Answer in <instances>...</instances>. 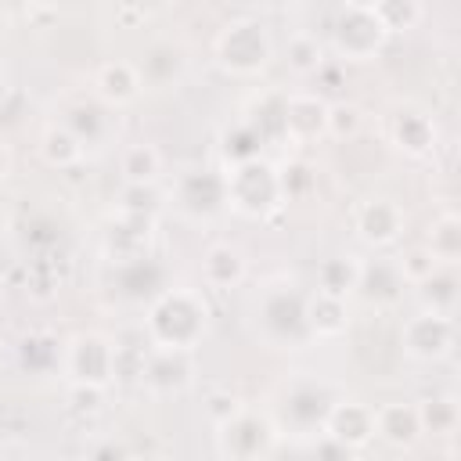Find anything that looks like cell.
I'll use <instances>...</instances> for the list:
<instances>
[{
    "instance_id": "cell-1",
    "label": "cell",
    "mask_w": 461,
    "mask_h": 461,
    "mask_svg": "<svg viewBox=\"0 0 461 461\" xmlns=\"http://www.w3.org/2000/svg\"><path fill=\"white\" fill-rule=\"evenodd\" d=\"M148 335L151 349H180L194 353L205 335V306L191 288L162 292L148 310Z\"/></svg>"
},
{
    "instance_id": "cell-2",
    "label": "cell",
    "mask_w": 461,
    "mask_h": 461,
    "mask_svg": "<svg viewBox=\"0 0 461 461\" xmlns=\"http://www.w3.org/2000/svg\"><path fill=\"white\" fill-rule=\"evenodd\" d=\"M270 54H274L270 36H267L263 22H256V18H234L216 36V61L230 76H256V72H263Z\"/></svg>"
},
{
    "instance_id": "cell-3",
    "label": "cell",
    "mask_w": 461,
    "mask_h": 461,
    "mask_svg": "<svg viewBox=\"0 0 461 461\" xmlns=\"http://www.w3.org/2000/svg\"><path fill=\"white\" fill-rule=\"evenodd\" d=\"M385 25L375 14V4H346L331 22V50L342 61H371L385 43Z\"/></svg>"
},
{
    "instance_id": "cell-4",
    "label": "cell",
    "mask_w": 461,
    "mask_h": 461,
    "mask_svg": "<svg viewBox=\"0 0 461 461\" xmlns=\"http://www.w3.org/2000/svg\"><path fill=\"white\" fill-rule=\"evenodd\" d=\"M223 187H227V205H234L241 216H267L274 205H281L277 169L263 158L238 162L223 176Z\"/></svg>"
},
{
    "instance_id": "cell-5",
    "label": "cell",
    "mask_w": 461,
    "mask_h": 461,
    "mask_svg": "<svg viewBox=\"0 0 461 461\" xmlns=\"http://www.w3.org/2000/svg\"><path fill=\"white\" fill-rule=\"evenodd\" d=\"M65 371L72 375V385L104 389L115 378V346L97 331L76 335L65 349Z\"/></svg>"
},
{
    "instance_id": "cell-6",
    "label": "cell",
    "mask_w": 461,
    "mask_h": 461,
    "mask_svg": "<svg viewBox=\"0 0 461 461\" xmlns=\"http://www.w3.org/2000/svg\"><path fill=\"white\" fill-rule=\"evenodd\" d=\"M220 429V450L230 461H263L274 447V429L267 418L252 414V411H238L234 418H227Z\"/></svg>"
},
{
    "instance_id": "cell-7",
    "label": "cell",
    "mask_w": 461,
    "mask_h": 461,
    "mask_svg": "<svg viewBox=\"0 0 461 461\" xmlns=\"http://www.w3.org/2000/svg\"><path fill=\"white\" fill-rule=\"evenodd\" d=\"M256 317L263 324L267 342H274V346H285V342L299 346L310 335L306 331V299L295 292H267Z\"/></svg>"
},
{
    "instance_id": "cell-8",
    "label": "cell",
    "mask_w": 461,
    "mask_h": 461,
    "mask_svg": "<svg viewBox=\"0 0 461 461\" xmlns=\"http://www.w3.org/2000/svg\"><path fill=\"white\" fill-rule=\"evenodd\" d=\"M400 339H403V349L411 357H418V360H439L454 346V321L443 317V313L425 310V313H418V317H411L403 324V335Z\"/></svg>"
},
{
    "instance_id": "cell-9",
    "label": "cell",
    "mask_w": 461,
    "mask_h": 461,
    "mask_svg": "<svg viewBox=\"0 0 461 461\" xmlns=\"http://www.w3.org/2000/svg\"><path fill=\"white\" fill-rule=\"evenodd\" d=\"M191 375H194L191 353H180V349H151L140 364V382L155 396H169V393L187 389Z\"/></svg>"
},
{
    "instance_id": "cell-10",
    "label": "cell",
    "mask_w": 461,
    "mask_h": 461,
    "mask_svg": "<svg viewBox=\"0 0 461 461\" xmlns=\"http://www.w3.org/2000/svg\"><path fill=\"white\" fill-rule=\"evenodd\" d=\"M324 432H328V439L342 443L346 450H357V447L375 439V411L357 403V400L331 403V411L324 418Z\"/></svg>"
},
{
    "instance_id": "cell-11",
    "label": "cell",
    "mask_w": 461,
    "mask_h": 461,
    "mask_svg": "<svg viewBox=\"0 0 461 461\" xmlns=\"http://www.w3.org/2000/svg\"><path fill=\"white\" fill-rule=\"evenodd\" d=\"M176 205L191 216H212L220 205H227V187H223V176L209 173V169H198V173H187L176 187Z\"/></svg>"
},
{
    "instance_id": "cell-12",
    "label": "cell",
    "mask_w": 461,
    "mask_h": 461,
    "mask_svg": "<svg viewBox=\"0 0 461 461\" xmlns=\"http://www.w3.org/2000/svg\"><path fill=\"white\" fill-rule=\"evenodd\" d=\"M324 119L328 104L317 94H292L281 104V130L292 140H313L317 133H324Z\"/></svg>"
},
{
    "instance_id": "cell-13",
    "label": "cell",
    "mask_w": 461,
    "mask_h": 461,
    "mask_svg": "<svg viewBox=\"0 0 461 461\" xmlns=\"http://www.w3.org/2000/svg\"><path fill=\"white\" fill-rule=\"evenodd\" d=\"M357 230L371 245H393L403 230V212L389 198H371L357 209Z\"/></svg>"
},
{
    "instance_id": "cell-14",
    "label": "cell",
    "mask_w": 461,
    "mask_h": 461,
    "mask_svg": "<svg viewBox=\"0 0 461 461\" xmlns=\"http://www.w3.org/2000/svg\"><path fill=\"white\" fill-rule=\"evenodd\" d=\"M140 76L133 68V61H104L97 72H94V94L108 104V108H122L130 101H137L140 94Z\"/></svg>"
},
{
    "instance_id": "cell-15",
    "label": "cell",
    "mask_w": 461,
    "mask_h": 461,
    "mask_svg": "<svg viewBox=\"0 0 461 461\" xmlns=\"http://www.w3.org/2000/svg\"><path fill=\"white\" fill-rule=\"evenodd\" d=\"M133 68H137V76H140V86L166 90V86H173V83L180 79V72H184V54H180V47H173V43H151V47L140 54V61H133Z\"/></svg>"
},
{
    "instance_id": "cell-16",
    "label": "cell",
    "mask_w": 461,
    "mask_h": 461,
    "mask_svg": "<svg viewBox=\"0 0 461 461\" xmlns=\"http://www.w3.org/2000/svg\"><path fill=\"white\" fill-rule=\"evenodd\" d=\"M375 436L385 439L389 447H411L421 436L418 407H407V403H382V407H375Z\"/></svg>"
},
{
    "instance_id": "cell-17",
    "label": "cell",
    "mask_w": 461,
    "mask_h": 461,
    "mask_svg": "<svg viewBox=\"0 0 461 461\" xmlns=\"http://www.w3.org/2000/svg\"><path fill=\"white\" fill-rule=\"evenodd\" d=\"M331 403H335V400H331L321 385H295V389L285 396V414H288L292 425H299V429H313V425L324 429V418H328Z\"/></svg>"
},
{
    "instance_id": "cell-18",
    "label": "cell",
    "mask_w": 461,
    "mask_h": 461,
    "mask_svg": "<svg viewBox=\"0 0 461 461\" xmlns=\"http://www.w3.org/2000/svg\"><path fill=\"white\" fill-rule=\"evenodd\" d=\"M202 277L209 288H234L245 277V256L234 245H212L202 259Z\"/></svg>"
},
{
    "instance_id": "cell-19",
    "label": "cell",
    "mask_w": 461,
    "mask_h": 461,
    "mask_svg": "<svg viewBox=\"0 0 461 461\" xmlns=\"http://www.w3.org/2000/svg\"><path fill=\"white\" fill-rule=\"evenodd\" d=\"M306 331L317 339H335L346 331V299L335 295H310L306 299Z\"/></svg>"
},
{
    "instance_id": "cell-20",
    "label": "cell",
    "mask_w": 461,
    "mask_h": 461,
    "mask_svg": "<svg viewBox=\"0 0 461 461\" xmlns=\"http://www.w3.org/2000/svg\"><path fill=\"white\" fill-rule=\"evenodd\" d=\"M119 173H122L126 187H151L155 176L162 173V155H158V148H151V144H130V148H122V155H119Z\"/></svg>"
},
{
    "instance_id": "cell-21",
    "label": "cell",
    "mask_w": 461,
    "mask_h": 461,
    "mask_svg": "<svg viewBox=\"0 0 461 461\" xmlns=\"http://www.w3.org/2000/svg\"><path fill=\"white\" fill-rule=\"evenodd\" d=\"M360 267H364V263H357L353 256L324 259V263L317 267V292L335 295V299H346V295L357 288V281H360Z\"/></svg>"
},
{
    "instance_id": "cell-22",
    "label": "cell",
    "mask_w": 461,
    "mask_h": 461,
    "mask_svg": "<svg viewBox=\"0 0 461 461\" xmlns=\"http://www.w3.org/2000/svg\"><path fill=\"white\" fill-rule=\"evenodd\" d=\"M40 151H43V158L50 162V166H58V169H68V166H76L79 158H83V144L58 122V126H50L47 133H43V140H40Z\"/></svg>"
},
{
    "instance_id": "cell-23",
    "label": "cell",
    "mask_w": 461,
    "mask_h": 461,
    "mask_svg": "<svg viewBox=\"0 0 461 461\" xmlns=\"http://www.w3.org/2000/svg\"><path fill=\"white\" fill-rule=\"evenodd\" d=\"M393 137L400 148H407L411 155H421L432 144V122L421 112H400L393 122Z\"/></svg>"
},
{
    "instance_id": "cell-24",
    "label": "cell",
    "mask_w": 461,
    "mask_h": 461,
    "mask_svg": "<svg viewBox=\"0 0 461 461\" xmlns=\"http://www.w3.org/2000/svg\"><path fill=\"white\" fill-rule=\"evenodd\" d=\"M457 220L454 216H443L436 227H432V234H429V256L432 259H443V263H454L457 259V252H461V241H457Z\"/></svg>"
},
{
    "instance_id": "cell-25",
    "label": "cell",
    "mask_w": 461,
    "mask_h": 461,
    "mask_svg": "<svg viewBox=\"0 0 461 461\" xmlns=\"http://www.w3.org/2000/svg\"><path fill=\"white\" fill-rule=\"evenodd\" d=\"M288 65L299 72V76H310L321 68V43L310 36V32H299L288 40Z\"/></svg>"
},
{
    "instance_id": "cell-26",
    "label": "cell",
    "mask_w": 461,
    "mask_h": 461,
    "mask_svg": "<svg viewBox=\"0 0 461 461\" xmlns=\"http://www.w3.org/2000/svg\"><path fill=\"white\" fill-rule=\"evenodd\" d=\"M418 421H421V432L432 429V432H450L454 421H457V411L450 400H425L418 407Z\"/></svg>"
},
{
    "instance_id": "cell-27",
    "label": "cell",
    "mask_w": 461,
    "mask_h": 461,
    "mask_svg": "<svg viewBox=\"0 0 461 461\" xmlns=\"http://www.w3.org/2000/svg\"><path fill=\"white\" fill-rule=\"evenodd\" d=\"M364 115L357 104H328V119H324V133L331 137H353L360 130Z\"/></svg>"
},
{
    "instance_id": "cell-28",
    "label": "cell",
    "mask_w": 461,
    "mask_h": 461,
    "mask_svg": "<svg viewBox=\"0 0 461 461\" xmlns=\"http://www.w3.org/2000/svg\"><path fill=\"white\" fill-rule=\"evenodd\" d=\"M90 461H130V457H126V447L122 443H104V447H97L90 454Z\"/></svg>"
},
{
    "instance_id": "cell-29",
    "label": "cell",
    "mask_w": 461,
    "mask_h": 461,
    "mask_svg": "<svg viewBox=\"0 0 461 461\" xmlns=\"http://www.w3.org/2000/svg\"><path fill=\"white\" fill-rule=\"evenodd\" d=\"M7 173H11V148H7L4 137H0V184L7 180Z\"/></svg>"
},
{
    "instance_id": "cell-30",
    "label": "cell",
    "mask_w": 461,
    "mask_h": 461,
    "mask_svg": "<svg viewBox=\"0 0 461 461\" xmlns=\"http://www.w3.org/2000/svg\"><path fill=\"white\" fill-rule=\"evenodd\" d=\"M0 292H4V277H0Z\"/></svg>"
},
{
    "instance_id": "cell-31",
    "label": "cell",
    "mask_w": 461,
    "mask_h": 461,
    "mask_svg": "<svg viewBox=\"0 0 461 461\" xmlns=\"http://www.w3.org/2000/svg\"><path fill=\"white\" fill-rule=\"evenodd\" d=\"M0 54H4V47H0Z\"/></svg>"
}]
</instances>
